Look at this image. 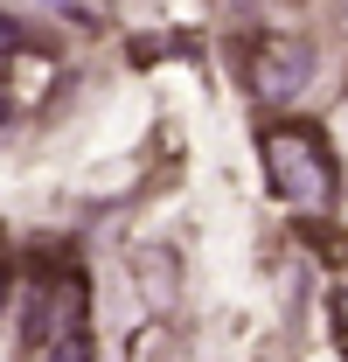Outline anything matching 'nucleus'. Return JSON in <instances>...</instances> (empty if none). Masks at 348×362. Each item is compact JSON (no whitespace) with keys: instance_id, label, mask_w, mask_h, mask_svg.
<instances>
[{"instance_id":"nucleus-3","label":"nucleus","mask_w":348,"mask_h":362,"mask_svg":"<svg viewBox=\"0 0 348 362\" xmlns=\"http://www.w3.org/2000/svg\"><path fill=\"white\" fill-rule=\"evenodd\" d=\"M42 362H91V320L63 327V334H49V341H42Z\"/></svg>"},{"instance_id":"nucleus-5","label":"nucleus","mask_w":348,"mask_h":362,"mask_svg":"<svg viewBox=\"0 0 348 362\" xmlns=\"http://www.w3.org/2000/svg\"><path fill=\"white\" fill-rule=\"evenodd\" d=\"M21 42V28H14V21H0V49H14Z\"/></svg>"},{"instance_id":"nucleus-1","label":"nucleus","mask_w":348,"mask_h":362,"mask_svg":"<svg viewBox=\"0 0 348 362\" xmlns=\"http://www.w3.org/2000/svg\"><path fill=\"white\" fill-rule=\"evenodd\" d=\"M265 175H272V195L293 202V209H335L342 195V175H335V153L313 126H272L258 139Z\"/></svg>"},{"instance_id":"nucleus-4","label":"nucleus","mask_w":348,"mask_h":362,"mask_svg":"<svg viewBox=\"0 0 348 362\" xmlns=\"http://www.w3.org/2000/svg\"><path fill=\"white\" fill-rule=\"evenodd\" d=\"M335 327H342V341H348V286L335 293Z\"/></svg>"},{"instance_id":"nucleus-2","label":"nucleus","mask_w":348,"mask_h":362,"mask_svg":"<svg viewBox=\"0 0 348 362\" xmlns=\"http://www.w3.org/2000/svg\"><path fill=\"white\" fill-rule=\"evenodd\" d=\"M251 98L258 105H293L306 84H313V49L300 42V35H265L258 49H251Z\"/></svg>"}]
</instances>
